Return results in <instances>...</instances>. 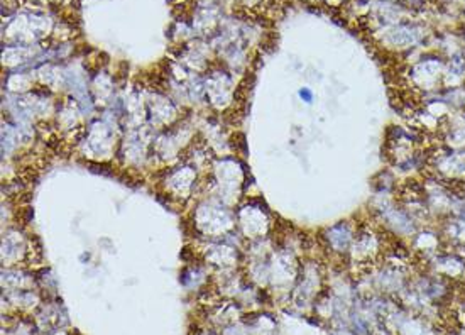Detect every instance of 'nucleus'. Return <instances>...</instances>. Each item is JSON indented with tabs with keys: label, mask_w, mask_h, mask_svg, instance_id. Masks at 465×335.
<instances>
[{
	"label": "nucleus",
	"mask_w": 465,
	"mask_h": 335,
	"mask_svg": "<svg viewBox=\"0 0 465 335\" xmlns=\"http://www.w3.org/2000/svg\"><path fill=\"white\" fill-rule=\"evenodd\" d=\"M299 95H301V99H305V102H311V99H313V95H311L310 90L303 88L301 92H299Z\"/></svg>",
	"instance_id": "obj_1"
}]
</instances>
